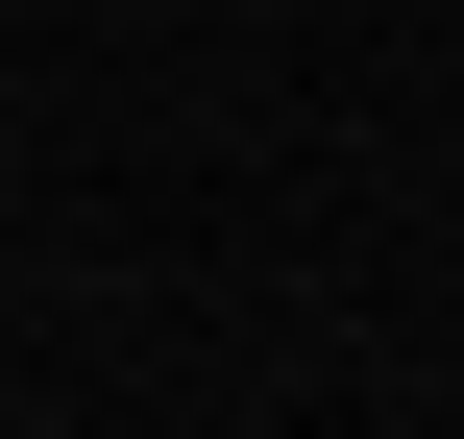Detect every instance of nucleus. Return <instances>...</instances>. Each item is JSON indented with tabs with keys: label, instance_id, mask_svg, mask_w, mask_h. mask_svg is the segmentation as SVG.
<instances>
[]
</instances>
